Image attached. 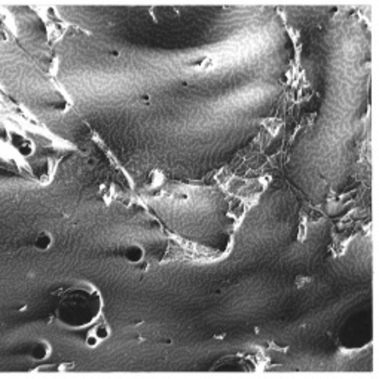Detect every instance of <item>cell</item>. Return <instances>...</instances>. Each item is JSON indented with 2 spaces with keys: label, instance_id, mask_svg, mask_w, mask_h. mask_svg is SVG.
<instances>
[{
  "label": "cell",
  "instance_id": "cell-1",
  "mask_svg": "<svg viewBox=\"0 0 379 379\" xmlns=\"http://www.w3.org/2000/svg\"><path fill=\"white\" fill-rule=\"evenodd\" d=\"M103 298L90 283H81L60 291L54 317L64 328L79 330L90 328L100 318Z\"/></svg>",
  "mask_w": 379,
  "mask_h": 379
},
{
  "label": "cell",
  "instance_id": "cell-2",
  "mask_svg": "<svg viewBox=\"0 0 379 379\" xmlns=\"http://www.w3.org/2000/svg\"><path fill=\"white\" fill-rule=\"evenodd\" d=\"M52 353V346L48 341L45 339H38L35 341L33 344L30 345V348L27 351V355H29V359L31 362H45L48 357L51 355Z\"/></svg>",
  "mask_w": 379,
  "mask_h": 379
},
{
  "label": "cell",
  "instance_id": "cell-3",
  "mask_svg": "<svg viewBox=\"0 0 379 379\" xmlns=\"http://www.w3.org/2000/svg\"><path fill=\"white\" fill-rule=\"evenodd\" d=\"M122 259L127 264L140 265L145 261V248L137 243H131L122 247Z\"/></svg>",
  "mask_w": 379,
  "mask_h": 379
},
{
  "label": "cell",
  "instance_id": "cell-4",
  "mask_svg": "<svg viewBox=\"0 0 379 379\" xmlns=\"http://www.w3.org/2000/svg\"><path fill=\"white\" fill-rule=\"evenodd\" d=\"M54 245V236L49 231H40L36 234L35 241H33V247L36 248L38 252L45 253L48 250H51Z\"/></svg>",
  "mask_w": 379,
  "mask_h": 379
},
{
  "label": "cell",
  "instance_id": "cell-5",
  "mask_svg": "<svg viewBox=\"0 0 379 379\" xmlns=\"http://www.w3.org/2000/svg\"><path fill=\"white\" fill-rule=\"evenodd\" d=\"M90 333H92L94 337L99 338L102 342L107 341L111 338V326L109 324H107V321H99L97 320L94 324H92V328L90 330Z\"/></svg>",
  "mask_w": 379,
  "mask_h": 379
},
{
  "label": "cell",
  "instance_id": "cell-6",
  "mask_svg": "<svg viewBox=\"0 0 379 379\" xmlns=\"http://www.w3.org/2000/svg\"><path fill=\"white\" fill-rule=\"evenodd\" d=\"M102 344V341L99 339V338H97V337H94V334L92 333H86V337H85V345L86 346H88V348H97V346H99Z\"/></svg>",
  "mask_w": 379,
  "mask_h": 379
}]
</instances>
